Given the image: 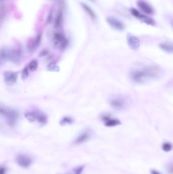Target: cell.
<instances>
[{"mask_svg":"<svg viewBox=\"0 0 173 174\" xmlns=\"http://www.w3.org/2000/svg\"><path fill=\"white\" fill-rule=\"evenodd\" d=\"M62 14L61 12H59L57 15L55 20V27L57 28H59L62 24Z\"/></svg>","mask_w":173,"mask_h":174,"instance_id":"obj_18","label":"cell"},{"mask_svg":"<svg viewBox=\"0 0 173 174\" xmlns=\"http://www.w3.org/2000/svg\"><path fill=\"white\" fill-rule=\"evenodd\" d=\"M7 170L5 166H1L0 167V174H6Z\"/></svg>","mask_w":173,"mask_h":174,"instance_id":"obj_24","label":"cell"},{"mask_svg":"<svg viewBox=\"0 0 173 174\" xmlns=\"http://www.w3.org/2000/svg\"><path fill=\"white\" fill-rule=\"evenodd\" d=\"M129 12L135 17L143 22L147 25H151V26L155 25V21L153 18L145 15L143 14L137 9H135L134 8H131L129 9Z\"/></svg>","mask_w":173,"mask_h":174,"instance_id":"obj_4","label":"cell"},{"mask_svg":"<svg viewBox=\"0 0 173 174\" xmlns=\"http://www.w3.org/2000/svg\"><path fill=\"white\" fill-rule=\"evenodd\" d=\"M127 42L129 48L134 51L139 50L140 46V41L137 36L132 35L131 34H128L127 35Z\"/></svg>","mask_w":173,"mask_h":174,"instance_id":"obj_9","label":"cell"},{"mask_svg":"<svg viewBox=\"0 0 173 174\" xmlns=\"http://www.w3.org/2000/svg\"><path fill=\"white\" fill-rule=\"evenodd\" d=\"M16 161L20 167L24 168H27L33 163L32 158L27 154H19L17 156Z\"/></svg>","mask_w":173,"mask_h":174,"instance_id":"obj_6","label":"cell"},{"mask_svg":"<svg viewBox=\"0 0 173 174\" xmlns=\"http://www.w3.org/2000/svg\"><path fill=\"white\" fill-rule=\"evenodd\" d=\"M137 5L143 12L146 14H153L154 13L153 7L145 0H138Z\"/></svg>","mask_w":173,"mask_h":174,"instance_id":"obj_12","label":"cell"},{"mask_svg":"<svg viewBox=\"0 0 173 174\" xmlns=\"http://www.w3.org/2000/svg\"><path fill=\"white\" fill-rule=\"evenodd\" d=\"M28 66H26L25 68H24V69L22 70V79H27V77L29 75V71Z\"/></svg>","mask_w":173,"mask_h":174,"instance_id":"obj_21","label":"cell"},{"mask_svg":"<svg viewBox=\"0 0 173 174\" xmlns=\"http://www.w3.org/2000/svg\"><path fill=\"white\" fill-rule=\"evenodd\" d=\"M102 119L105 121V125L106 126L114 127L120 124V122L118 119L111 118L109 115L104 116Z\"/></svg>","mask_w":173,"mask_h":174,"instance_id":"obj_14","label":"cell"},{"mask_svg":"<svg viewBox=\"0 0 173 174\" xmlns=\"http://www.w3.org/2000/svg\"><path fill=\"white\" fill-rule=\"evenodd\" d=\"M106 20L110 26L114 29L120 30V31L124 29V25L123 23L115 17H108L106 18Z\"/></svg>","mask_w":173,"mask_h":174,"instance_id":"obj_11","label":"cell"},{"mask_svg":"<svg viewBox=\"0 0 173 174\" xmlns=\"http://www.w3.org/2000/svg\"><path fill=\"white\" fill-rule=\"evenodd\" d=\"M52 42L54 47L60 50L65 49L68 44V41L65 35L58 32L53 34Z\"/></svg>","mask_w":173,"mask_h":174,"instance_id":"obj_3","label":"cell"},{"mask_svg":"<svg viewBox=\"0 0 173 174\" xmlns=\"http://www.w3.org/2000/svg\"><path fill=\"white\" fill-rule=\"evenodd\" d=\"M92 136V132L90 130H86L79 135L74 142V144L80 145L88 141Z\"/></svg>","mask_w":173,"mask_h":174,"instance_id":"obj_13","label":"cell"},{"mask_svg":"<svg viewBox=\"0 0 173 174\" xmlns=\"http://www.w3.org/2000/svg\"><path fill=\"white\" fill-rule=\"evenodd\" d=\"M22 56V50L19 47L14 48L11 51H9V59L15 63L20 62Z\"/></svg>","mask_w":173,"mask_h":174,"instance_id":"obj_7","label":"cell"},{"mask_svg":"<svg viewBox=\"0 0 173 174\" xmlns=\"http://www.w3.org/2000/svg\"><path fill=\"white\" fill-rule=\"evenodd\" d=\"M74 122V120L72 118L69 117H65L60 120V124L62 125L71 124Z\"/></svg>","mask_w":173,"mask_h":174,"instance_id":"obj_20","label":"cell"},{"mask_svg":"<svg viewBox=\"0 0 173 174\" xmlns=\"http://www.w3.org/2000/svg\"><path fill=\"white\" fill-rule=\"evenodd\" d=\"M168 171L170 174H173V165L168 167Z\"/></svg>","mask_w":173,"mask_h":174,"instance_id":"obj_25","label":"cell"},{"mask_svg":"<svg viewBox=\"0 0 173 174\" xmlns=\"http://www.w3.org/2000/svg\"><path fill=\"white\" fill-rule=\"evenodd\" d=\"M161 49L169 53H173V43L164 42L159 45Z\"/></svg>","mask_w":173,"mask_h":174,"instance_id":"obj_17","label":"cell"},{"mask_svg":"<svg viewBox=\"0 0 173 174\" xmlns=\"http://www.w3.org/2000/svg\"><path fill=\"white\" fill-rule=\"evenodd\" d=\"M80 5L82 7V9L84 10V11L86 13L88 14V15L93 20H96L97 19V15L93 9H92L89 5L86 4L83 2H81L80 3Z\"/></svg>","mask_w":173,"mask_h":174,"instance_id":"obj_15","label":"cell"},{"mask_svg":"<svg viewBox=\"0 0 173 174\" xmlns=\"http://www.w3.org/2000/svg\"><path fill=\"white\" fill-rule=\"evenodd\" d=\"M172 145L169 143H165L162 145V149L166 152H169L171 150Z\"/></svg>","mask_w":173,"mask_h":174,"instance_id":"obj_22","label":"cell"},{"mask_svg":"<svg viewBox=\"0 0 173 174\" xmlns=\"http://www.w3.org/2000/svg\"><path fill=\"white\" fill-rule=\"evenodd\" d=\"M84 167L83 166H80V167L76 168L75 170H74V174H81L83 169H84Z\"/></svg>","mask_w":173,"mask_h":174,"instance_id":"obj_23","label":"cell"},{"mask_svg":"<svg viewBox=\"0 0 173 174\" xmlns=\"http://www.w3.org/2000/svg\"><path fill=\"white\" fill-rule=\"evenodd\" d=\"M27 66L30 71H35L38 68V61L36 60H33L29 62Z\"/></svg>","mask_w":173,"mask_h":174,"instance_id":"obj_19","label":"cell"},{"mask_svg":"<svg viewBox=\"0 0 173 174\" xmlns=\"http://www.w3.org/2000/svg\"><path fill=\"white\" fill-rule=\"evenodd\" d=\"M9 59V51L5 48H2L0 52V62L2 64Z\"/></svg>","mask_w":173,"mask_h":174,"instance_id":"obj_16","label":"cell"},{"mask_svg":"<svg viewBox=\"0 0 173 174\" xmlns=\"http://www.w3.org/2000/svg\"><path fill=\"white\" fill-rule=\"evenodd\" d=\"M151 174H160L159 173L155 170H152L151 171Z\"/></svg>","mask_w":173,"mask_h":174,"instance_id":"obj_26","label":"cell"},{"mask_svg":"<svg viewBox=\"0 0 173 174\" xmlns=\"http://www.w3.org/2000/svg\"><path fill=\"white\" fill-rule=\"evenodd\" d=\"M172 26H173V21H172Z\"/></svg>","mask_w":173,"mask_h":174,"instance_id":"obj_27","label":"cell"},{"mask_svg":"<svg viewBox=\"0 0 173 174\" xmlns=\"http://www.w3.org/2000/svg\"><path fill=\"white\" fill-rule=\"evenodd\" d=\"M18 72L6 71L4 74V82L8 86H12L17 80Z\"/></svg>","mask_w":173,"mask_h":174,"instance_id":"obj_10","label":"cell"},{"mask_svg":"<svg viewBox=\"0 0 173 174\" xmlns=\"http://www.w3.org/2000/svg\"><path fill=\"white\" fill-rule=\"evenodd\" d=\"M110 104L113 108L118 110H124L127 106L126 100L120 96L113 97L110 100Z\"/></svg>","mask_w":173,"mask_h":174,"instance_id":"obj_5","label":"cell"},{"mask_svg":"<svg viewBox=\"0 0 173 174\" xmlns=\"http://www.w3.org/2000/svg\"><path fill=\"white\" fill-rule=\"evenodd\" d=\"M160 73L161 70L159 66L152 65L132 70L130 77L134 82L141 83L147 79H156L160 76Z\"/></svg>","mask_w":173,"mask_h":174,"instance_id":"obj_1","label":"cell"},{"mask_svg":"<svg viewBox=\"0 0 173 174\" xmlns=\"http://www.w3.org/2000/svg\"><path fill=\"white\" fill-rule=\"evenodd\" d=\"M0 113L9 126H14L17 124L18 119V114L16 110L11 108L1 106Z\"/></svg>","mask_w":173,"mask_h":174,"instance_id":"obj_2","label":"cell"},{"mask_svg":"<svg viewBox=\"0 0 173 174\" xmlns=\"http://www.w3.org/2000/svg\"><path fill=\"white\" fill-rule=\"evenodd\" d=\"M90 1H91L92 2H93V1H95V0H90Z\"/></svg>","mask_w":173,"mask_h":174,"instance_id":"obj_28","label":"cell"},{"mask_svg":"<svg viewBox=\"0 0 173 174\" xmlns=\"http://www.w3.org/2000/svg\"><path fill=\"white\" fill-rule=\"evenodd\" d=\"M41 41V35L39 34L36 36L30 39L27 44V50L30 53H32L38 48Z\"/></svg>","mask_w":173,"mask_h":174,"instance_id":"obj_8","label":"cell"}]
</instances>
